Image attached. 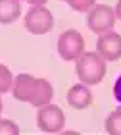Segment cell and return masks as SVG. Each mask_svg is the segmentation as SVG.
Returning <instances> with one entry per match:
<instances>
[{
    "mask_svg": "<svg viewBox=\"0 0 121 135\" xmlns=\"http://www.w3.org/2000/svg\"><path fill=\"white\" fill-rule=\"evenodd\" d=\"M113 97L117 99V102H121V75L115 79V85H113Z\"/></svg>",
    "mask_w": 121,
    "mask_h": 135,
    "instance_id": "cell-14",
    "label": "cell"
},
{
    "mask_svg": "<svg viewBox=\"0 0 121 135\" xmlns=\"http://www.w3.org/2000/svg\"><path fill=\"white\" fill-rule=\"evenodd\" d=\"M67 104L75 110H85L92 104V93L87 89L85 83L79 85H73L69 91H67Z\"/></svg>",
    "mask_w": 121,
    "mask_h": 135,
    "instance_id": "cell-8",
    "label": "cell"
},
{
    "mask_svg": "<svg viewBox=\"0 0 121 135\" xmlns=\"http://www.w3.org/2000/svg\"><path fill=\"white\" fill-rule=\"evenodd\" d=\"M25 2H29V4H33V6H44L48 0H25Z\"/></svg>",
    "mask_w": 121,
    "mask_h": 135,
    "instance_id": "cell-15",
    "label": "cell"
},
{
    "mask_svg": "<svg viewBox=\"0 0 121 135\" xmlns=\"http://www.w3.org/2000/svg\"><path fill=\"white\" fill-rule=\"evenodd\" d=\"M12 93H14L15 100L21 102H29L33 106H44L52 100L54 97V89L50 81L42 77H33L29 73H19L14 79V87H12Z\"/></svg>",
    "mask_w": 121,
    "mask_h": 135,
    "instance_id": "cell-1",
    "label": "cell"
},
{
    "mask_svg": "<svg viewBox=\"0 0 121 135\" xmlns=\"http://www.w3.org/2000/svg\"><path fill=\"white\" fill-rule=\"evenodd\" d=\"M115 10H112V6L108 4H98V6H92L88 10V16H87V25L92 33H108L112 31L113 25H115Z\"/></svg>",
    "mask_w": 121,
    "mask_h": 135,
    "instance_id": "cell-3",
    "label": "cell"
},
{
    "mask_svg": "<svg viewBox=\"0 0 121 135\" xmlns=\"http://www.w3.org/2000/svg\"><path fill=\"white\" fill-rule=\"evenodd\" d=\"M25 29L33 35H46L54 27V16L48 12L44 6H33L23 17Z\"/></svg>",
    "mask_w": 121,
    "mask_h": 135,
    "instance_id": "cell-4",
    "label": "cell"
},
{
    "mask_svg": "<svg viewBox=\"0 0 121 135\" xmlns=\"http://www.w3.org/2000/svg\"><path fill=\"white\" fill-rule=\"evenodd\" d=\"M0 112H2V100H0Z\"/></svg>",
    "mask_w": 121,
    "mask_h": 135,
    "instance_id": "cell-18",
    "label": "cell"
},
{
    "mask_svg": "<svg viewBox=\"0 0 121 135\" xmlns=\"http://www.w3.org/2000/svg\"><path fill=\"white\" fill-rule=\"evenodd\" d=\"M69 6H71L75 12H88V10L94 6V0H73Z\"/></svg>",
    "mask_w": 121,
    "mask_h": 135,
    "instance_id": "cell-13",
    "label": "cell"
},
{
    "mask_svg": "<svg viewBox=\"0 0 121 135\" xmlns=\"http://www.w3.org/2000/svg\"><path fill=\"white\" fill-rule=\"evenodd\" d=\"M58 52L65 62H73L85 52V39L79 31L67 29L58 39Z\"/></svg>",
    "mask_w": 121,
    "mask_h": 135,
    "instance_id": "cell-5",
    "label": "cell"
},
{
    "mask_svg": "<svg viewBox=\"0 0 121 135\" xmlns=\"http://www.w3.org/2000/svg\"><path fill=\"white\" fill-rule=\"evenodd\" d=\"M21 16V4L19 0H0V23L8 25L19 20Z\"/></svg>",
    "mask_w": 121,
    "mask_h": 135,
    "instance_id": "cell-9",
    "label": "cell"
},
{
    "mask_svg": "<svg viewBox=\"0 0 121 135\" xmlns=\"http://www.w3.org/2000/svg\"><path fill=\"white\" fill-rule=\"evenodd\" d=\"M0 135H19V127L12 120H0Z\"/></svg>",
    "mask_w": 121,
    "mask_h": 135,
    "instance_id": "cell-12",
    "label": "cell"
},
{
    "mask_svg": "<svg viewBox=\"0 0 121 135\" xmlns=\"http://www.w3.org/2000/svg\"><path fill=\"white\" fill-rule=\"evenodd\" d=\"M14 87V75H12L10 68L0 64V93H8Z\"/></svg>",
    "mask_w": 121,
    "mask_h": 135,
    "instance_id": "cell-11",
    "label": "cell"
},
{
    "mask_svg": "<svg viewBox=\"0 0 121 135\" xmlns=\"http://www.w3.org/2000/svg\"><path fill=\"white\" fill-rule=\"evenodd\" d=\"M64 2H67V4H71V2H73V0H64Z\"/></svg>",
    "mask_w": 121,
    "mask_h": 135,
    "instance_id": "cell-17",
    "label": "cell"
},
{
    "mask_svg": "<svg viewBox=\"0 0 121 135\" xmlns=\"http://www.w3.org/2000/svg\"><path fill=\"white\" fill-rule=\"evenodd\" d=\"M115 16H117V20H121V0L117 2V6H115Z\"/></svg>",
    "mask_w": 121,
    "mask_h": 135,
    "instance_id": "cell-16",
    "label": "cell"
},
{
    "mask_svg": "<svg viewBox=\"0 0 121 135\" xmlns=\"http://www.w3.org/2000/svg\"><path fill=\"white\" fill-rule=\"evenodd\" d=\"M106 131L110 135H121V108L113 110L106 118Z\"/></svg>",
    "mask_w": 121,
    "mask_h": 135,
    "instance_id": "cell-10",
    "label": "cell"
},
{
    "mask_svg": "<svg viewBox=\"0 0 121 135\" xmlns=\"http://www.w3.org/2000/svg\"><path fill=\"white\" fill-rule=\"evenodd\" d=\"M96 52L104 60H110V62L119 60L121 58V35L115 31L102 33L98 42H96Z\"/></svg>",
    "mask_w": 121,
    "mask_h": 135,
    "instance_id": "cell-7",
    "label": "cell"
},
{
    "mask_svg": "<svg viewBox=\"0 0 121 135\" xmlns=\"http://www.w3.org/2000/svg\"><path fill=\"white\" fill-rule=\"evenodd\" d=\"M75 71L81 83L85 85H98L106 75V62L98 52H83L77 58Z\"/></svg>",
    "mask_w": 121,
    "mask_h": 135,
    "instance_id": "cell-2",
    "label": "cell"
},
{
    "mask_svg": "<svg viewBox=\"0 0 121 135\" xmlns=\"http://www.w3.org/2000/svg\"><path fill=\"white\" fill-rule=\"evenodd\" d=\"M37 126L44 133L62 131V127L65 126V116L62 112V108L56 106V104H50V102L40 106L39 112H37Z\"/></svg>",
    "mask_w": 121,
    "mask_h": 135,
    "instance_id": "cell-6",
    "label": "cell"
}]
</instances>
